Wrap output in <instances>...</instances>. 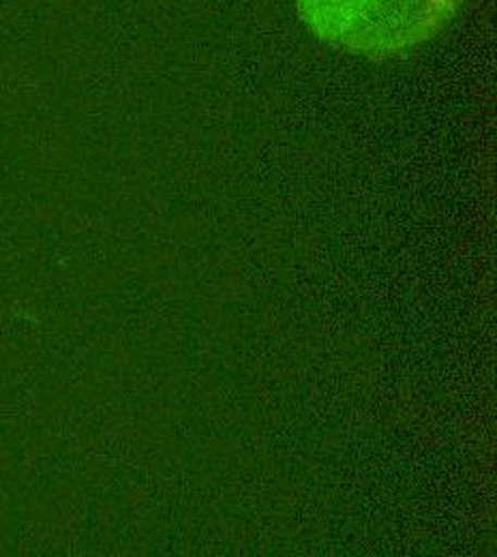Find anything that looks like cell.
<instances>
[{
    "label": "cell",
    "instance_id": "6da1fadb",
    "mask_svg": "<svg viewBox=\"0 0 497 557\" xmlns=\"http://www.w3.org/2000/svg\"><path fill=\"white\" fill-rule=\"evenodd\" d=\"M463 0H298L315 37L364 57H395L435 35L457 15Z\"/></svg>",
    "mask_w": 497,
    "mask_h": 557
}]
</instances>
